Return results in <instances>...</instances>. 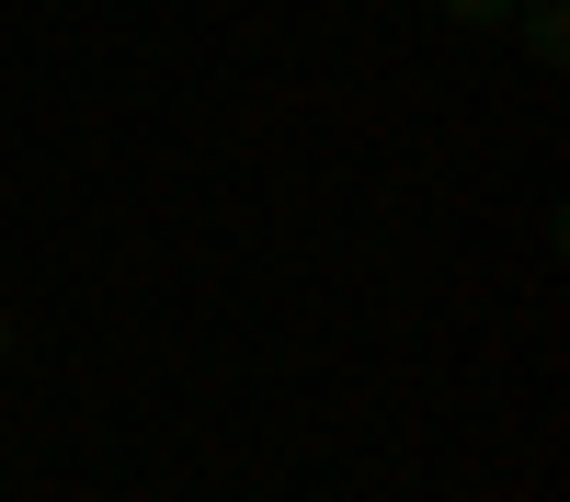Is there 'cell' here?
<instances>
[{"mask_svg": "<svg viewBox=\"0 0 570 502\" xmlns=\"http://www.w3.org/2000/svg\"><path fill=\"white\" fill-rule=\"evenodd\" d=\"M445 12H456V23H480V35H502V23H513V0H445Z\"/></svg>", "mask_w": 570, "mask_h": 502, "instance_id": "cell-2", "label": "cell"}, {"mask_svg": "<svg viewBox=\"0 0 570 502\" xmlns=\"http://www.w3.org/2000/svg\"><path fill=\"white\" fill-rule=\"evenodd\" d=\"M0 365H12V319H0Z\"/></svg>", "mask_w": 570, "mask_h": 502, "instance_id": "cell-3", "label": "cell"}, {"mask_svg": "<svg viewBox=\"0 0 570 502\" xmlns=\"http://www.w3.org/2000/svg\"><path fill=\"white\" fill-rule=\"evenodd\" d=\"M513 35H525L537 69H559L570 58V0H513Z\"/></svg>", "mask_w": 570, "mask_h": 502, "instance_id": "cell-1", "label": "cell"}]
</instances>
